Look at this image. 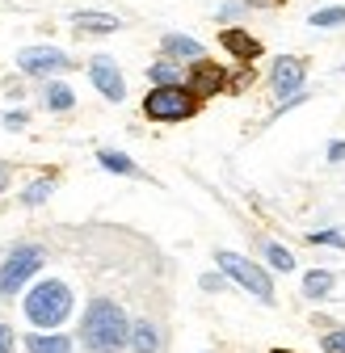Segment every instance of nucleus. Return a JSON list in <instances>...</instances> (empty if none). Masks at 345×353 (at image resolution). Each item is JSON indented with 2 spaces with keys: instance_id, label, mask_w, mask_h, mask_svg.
<instances>
[{
  "instance_id": "4be33fe9",
  "label": "nucleus",
  "mask_w": 345,
  "mask_h": 353,
  "mask_svg": "<svg viewBox=\"0 0 345 353\" xmlns=\"http://www.w3.org/2000/svg\"><path fill=\"white\" fill-rule=\"evenodd\" d=\"M308 244H328V248H345V228H324V232H308Z\"/></svg>"
},
{
  "instance_id": "c756f323",
  "label": "nucleus",
  "mask_w": 345,
  "mask_h": 353,
  "mask_svg": "<svg viewBox=\"0 0 345 353\" xmlns=\"http://www.w3.org/2000/svg\"><path fill=\"white\" fill-rule=\"evenodd\" d=\"M248 9H257V5H278V0H244Z\"/></svg>"
},
{
  "instance_id": "20e7f679",
  "label": "nucleus",
  "mask_w": 345,
  "mask_h": 353,
  "mask_svg": "<svg viewBox=\"0 0 345 353\" xmlns=\"http://www.w3.org/2000/svg\"><path fill=\"white\" fill-rule=\"evenodd\" d=\"M42 261H47V252H42L38 244H17V248L5 256V265H0V294L13 299V294L42 270Z\"/></svg>"
},
{
  "instance_id": "9d476101",
  "label": "nucleus",
  "mask_w": 345,
  "mask_h": 353,
  "mask_svg": "<svg viewBox=\"0 0 345 353\" xmlns=\"http://www.w3.org/2000/svg\"><path fill=\"white\" fill-rule=\"evenodd\" d=\"M219 42H224V51L236 63H253L257 55H262V42H257L248 30H219Z\"/></svg>"
},
{
  "instance_id": "a878e982",
  "label": "nucleus",
  "mask_w": 345,
  "mask_h": 353,
  "mask_svg": "<svg viewBox=\"0 0 345 353\" xmlns=\"http://www.w3.org/2000/svg\"><path fill=\"white\" fill-rule=\"evenodd\" d=\"M198 286H202V290H224V278H219V274H202Z\"/></svg>"
},
{
  "instance_id": "412c9836",
  "label": "nucleus",
  "mask_w": 345,
  "mask_h": 353,
  "mask_svg": "<svg viewBox=\"0 0 345 353\" xmlns=\"http://www.w3.org/2000/svg\"><path fill=\"white\" fill-rule=\"evenodd\" d=\"M308 21H312L316 30H328V26H345V9H341V5H333V9H316Z\"/></svg>"
},
{
  "instance_id": "2f4dec72",
  "label": "nucleus",
  "mask_w": 345,
  "mask_h": 353,
  "mask_svg": "<svg viewBox=\"0 0 345 353\" xmlns=\"http://www.w3.org/2000/svg\"><path fill=\"white\" fill-rule=\"evenodd\" d=\"M341 72H345V68H341Z\"/></svg>"
},
{
  "instance_id": "39448f33",
  "label": "nucleus",
  "mask_w": 345,
  "mask_h": 353,
  "mask_svg": "<svg viewBox=\"0 0 345 353\" xmlns=\"http://www.w3.org/2000/svg\"><path fill=\"white\" fill-rule=\"evenodd\" d=\"M198 110V101L190 97L186 84H172V88H152V93L144 97V114L152 122H181Z\"/></svg>"
},
{
  "instance_id": "ddd939ff",
  "label": "nucleus",
  "mask_w": 345,
  "mask_h": 353,
  "mask_svg": "<svg viewBox=\"0 0 345 353\" xmlns=\"http://www.w3.org/2000/svg\"><path fill=\"white\" fill-rule=\"evenodd\" d=\"M72 26H76V30H84V34H114V30H122V21H118V17H110V13H93V9L72 13Z\"/></svg>"
},
{
  "instance_id": "f257e3e1",
  "label": "nucleus",
  "mask_w": 345,
  "mask_h": 353,
  "mask_svg": "<svg viewBox=\"0 0 345 353\" xmlns=\"http://www.w3.org/2000/svg\"><path fill=\"white\" fill-rule=\"evenodd\" d=\"M80 345L89 353H118L131 345V320L114 299H93L80 320Z\"/></svg>"
},
{
  "instance_id": "dca6fc26",
  "label": "nucleus",
  "mask_w": 345,
  "mask_h": 353,
  "mask_svg": "<svg viewBox=\"0 0 345 353\" xmlns=\"http://www.w3.org/2000/svg\"><path fill=\"white\" fill-rule=\"evenodd\" d=\"M148 80H152V88H172V84H186L181 68H177V63H168V59L152 63V68H148Z\"/></svg>"
},
{
  "instance_id": "1a4fd4ad",
  "label": "nucleus",
  "mask_w": 345,
  "mask_h": 353,
  "mask_svg": "<svg viewBox=\"0 0 345 353\" xmlns=\"http://www.w3.org/2000/svg\"><path fill=\"white\" fill-rule=\"evenodd\" d=\"M89 80H93V88H97L106 101H122L126 97V80H122V72H118V63L110 55H97L89 63Z\"/></svg>"
},
{
  "instance_id": "5701e85b",
  "label": "nucleus",
  "mask_w": 345,
  "mask_h": 353,
  "mask_svg": "<svg viewBox=\"0 0 345 353\" xmlns=\"http://www.w3.org/2000/svg\"><path fill=\"white\" fill-rule=\"evenodd\" d=\"M320 349H324V353H345V328L320 332Z\"/></svg>"
},
{
  "instance_id": "7ed1b4c3",
  "label": "nucleus",
  "mask_w": 345,
  "mask_h": 353,
  "mask_svg": "<svg viewBox=\"0 0 345 353\" xmlns=\"http://www.w3.org/2000/svg\"><path fill=\"white\" fill-rule=\"evenodd\" d=\"M215 265L224 270V278L240 282L253 299H262L266 307L274 303V278L266 274V265H257V261H248V256H240V252H232V248H219V252H215Z\"/></svg>"
},
{
  "instance_id": "423d86ee",
  "label": "nucleus",
  "mask_w": 345,
  "mask_h": 353,
  "mask_svg": "<svg viewBox=\"0 0 345 353\" xmlns=\"http://www.w3.org/2000/svg\"><path fill=\"white\" fill-rule=\"evenodd\" d=\"M17 68H21L26 76H59V72H68V68H76V63H72V55L59 51V47H26V51L17 55Z\"/></svg>"
},
{
  "instance_id": "aec40b11",
  "label": "nucleus",
  "mask_w": 345,
  "mask_h": 353,
  "mask_svg": "<svg viewBox=\"0 0 345 353\" xmlns=\"http://www.w3.org/2000/svg\"><path fill=\"white\" fill-rule=\"evenodd\" d=\"M51 194H55V181H51V176H38V181H30V185L21 190V202H26V206H42Z\"/></svg>"
},
{
  "instance_id": "c85d7f7f",
  "label": "nucleus",
  "mask_w": 345,
  "mask_h": 353,
  "mask_svg": "<svg viewBox=\"0 0 345 353\" xmlns=\"http://www.w3.org/2000/svg\"><path fill=\"white\" fill-rule=\"evenodd\" d=\"M5 190H9V168L0 164V194H5Z\"/></svg>"
},
{
  "instance_id": "f03ea898",
  "label": "nucleus",
  "mask_w": 345,
  "mask_h": 353,
  "mask_svg": "<svg viewBox=\"0 0 345 353\" xmlns=\"http://www.w3.org/2000/svg\"><path fill=\"white\" fill-rule=\"evenodd\" d=\"M72 307H76L72 286L59 282V278H42V282L30 286V294H26V316H30V324H38V328H59V324L72 316Z\"/></svg>"
},
{
  "instance_id": "0eeeda50",
  "label": "nucleus",
  "mask_w": 345,
  "mask_h": 353,
  "mask_svg": "<svg viewBox=\"0 0 345 353\" xmlns=\"http://www.w3.org/2000/svg\"><path fill=\"white\" fill-rule=\"evenodd\" d=\"M304 80H308V68H304V59H299V55H278V59H274L270 84H274V93H278L282 101H290V97L304 93Z\"/></svg>"
},
{
  "instance_id": "6e6552de",
  "label": "nucleus",
  "mask_w": 345,
  "mask_h": 353,
  "mask_svg": "<svg viewBox=\"0 0 345 353\" xmlns=\"http://www.w3.org/2000/svg\"><path fill=\"white\" fill-rule=\"evenodd\" d=\"M186 88H190V97H194V101H198V97H219L224 88H228V72H224V63H206V59L190 63V72H186Z\"/></svg>"
},
{
  "instance_id": "bb28decb",
  "label": "nucleus",
  "mask_w": 345,
  "mask_h": 353,
  "mask_svg": "<svg viewBox=\"0 0 345 353\" xmlns=\"http://www.w3.org/2000/svg\"><path fill=\"white\" fill-rule=\"evenodd\" d=\"M0 353H13V328L0 324Z\"/></svg>"
},
{
  "instance_id": "4468645a",
  "label": "nucleus",
  "mask_w": 345,
  "mask_h": 353,
  "mask_svg": "<svg viewBox=\"0 0 345 353\" xmlns=\"http://www.w3.org/2000/svg\"><path fill=\"white\" fill-rule=\"evenodd\" d=\"M26 349L30 353H72V336H63V332H34V336H26Z\"/></svg>"
},
{
  "instance_id": "393cba45",
  "label": "nucleus",
  "mask_w": 345,
  "mask_h": 353,
  "mask_svg": "<svg viewBox=\"0 0 345 353\" xmlns=\"http://www.w3.org/2000/svg\"><path fill=\"white\" fill-rule=\"evenodd\" d=\"M328 164H345V139H333L328 143Z\"/></svg>"
},
{
  "instance_id": "a211bd4d",
  "label": "nucleus",
  "mask_w": 345,
  "mask_h": 353,
  "mask_svg": "<svg viewBox=\"0 0 345 353\" xmlns=\"http://www.w3.org/2000/svg\"><path fill=\"white\" fill-rule=\"evenodd\" d=\"M42 101H47V110L63 114V110H72V105H76V93H72L68 84H47V93H42Z\"/></svg>"
},
{
  "instance_id": "f3484780",
  "label": "nucleus",
  "mask_w": 345,
  "mask_h": 353,
  "mask_svg": "<svg viewBox=\"0 0 345 353\" xmlns=\"http://www.w3.org/2000/svg\"><path fill=\"white\" fill-rule=\"evenodd\" d=\"M97 164H101L106 172H122V176H135V172H139V164L126 156V152H110V148L97 152Z\"/></svg>"
},
{
  "instance_id": "cd10ccee",
  "label": "nucleus",
  "mask_w": 345,
  "mask_h": 353,
  "mask_svg": "<svg viewBox=\"0 0 345 353\" xmlns=\"http://www.w3.org/2000/svg\"><path fill=\"white\" fill-rule=\"evenodd\" d=\"M244 9H248V5H219V17H224V21H232V17H240Z\"/></svg>"
},
{
  "instance_id": "6ab92c4d",
  "label": "nucleus",
  "mask_w": 345,
  "mask_h": 353,
  "mask_svg": "<svg viewBox=\"0 0 345 353\" xmlns=\"http://www.w3.org/2000/svg\"><path fill=\"white\" fill-rule=\"evenodd\" d=\"M262 256L274 265V270H282V274H290V270H295L290 248H282V244H274V240H262Z\"/></svg>"
},
{
  "instance_id": "2eb2a0df",
  "label": "nucleus",
  "mask_w": 345,
  "mask_h": 353,
  "mask_svg": "<svg viewBox=\"0 0 345 353\" xmlns=\"http://www.w3.org/2000/svg\"><path fill=\"white\" fill-rule=\"evenodd\" d=\"M333 286H337V274H333V270H312V274L304 278V299L320 303V299L333 294Z\"/></svg>"
},
{
  "instance_id": "b1692460",
  "label": "nucleus",
  "mask_w": 345,
  "mask_h": 353,
  "mask_svg": "<svg viewBox=\"0 0 345 353\" xmlns=\"http://www.w3.org/2000/svg\"><path fill=\"white\" fill-rule=\"evenodd\" d=\"M26 122H30V114H26V110H9V114H5V126H9V130H21Z\"/></svg>"
},
{
  "instance_id": "7c9ffc66",
  "label": "nucleus",
  "mask_w": 345,
  "mask_h": 353,
  "mask_svg": "<svg viewBox=\"0 0 345 353\" xmlns=\"http://www.w3.org/2000/svg\"><path fill=\"white\" fill-rule=\"evenodd\" d=\"M270 353H290V349H270Z\"/></svg>"
},
{
  "instance_id": "9b49d317",
  "label": "nucleus",
  "mask_w": 345,
  "mask_h": 353,
  "mask_svg": "<svg viewBox=\"0 0 345 353\" xmlns=\"http://www.w3.org/2000/svg\"><path fill=\"white\" fill-rule=\"evenodd\" d=\"M160 51L168 55V59H202V42L198 38H190V34H164L160 38Z\"/></svg>"
},
{
  "instance_id": "f8f14e48",
  "label": "nucleus",
  "mask_w": 345,
  "mask_h": 353,
  "mask_svg": "<svg viewBox=\"0 0 345 353\" xmlns=\"http://www.w3.org/2000/svg\"><path fill=\"white\" fill-rule=\"evenodd\" d=\"M131 349L135 353H164V332L152 320H139V324H131Z\"/></svg>"
}]
</instances>
